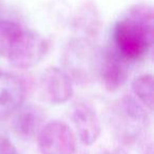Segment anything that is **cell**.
Here are the masks:
<instances>
[{
  "label": "cell",
  "mask_w": 154,
  "mask_h": 154,
  "mask_svg": "<svg viewBox=\"0 0 154 154\" xmlns=\"http://www.w3.org/2000/svg\"><path fill=\"white\" fill-rule=\"evenodd\" d=\"M101 51L84 39H73L68 43L62 56V63L71 80L84 83L98 75Z\"/></svg>",
  "instance_id": "7a4b0ae2"
},
{
  "label": "cell",
  "mask_w": 154,
  "mask_h": 154,
  "mask_svg": "<svg viewBox=\"0 0 154 154\" xmlns=\"http://www.w3.org/2000/svg\"><path fill=\"white\" fill-rule=\"evenodd\" d=\"M129 64L118 55L113 46L101 51L98 75L106 89L115 91L126 83L129 77Z\"/></svg>",
  "instance_id": "8992f818"
},
{
  "label": "cell",
  "mask_w": 154,
  "mask_h": 154,
  "mask_svg": "<svg viewBox=\"0 0 154 154\" xmlns=\"http://www.w3.org/2000/svg\"><path fill=\"white\" fill-rule=\"evenodd\" d=\"M153 44V12L146 4L130 8L127 16L116 22L113 45L123 59L132 63L144 59Z\"/></svg>",
  "instance_id": "6da1fadb"
},
{
  "label": "cell",
  "mask_w": 154,
  "mask_h": 154,
  "mask_svg": "<svg viewBox=\"0 0 154 154\" xmlns=\"http://www.w3.org/2000/svg\"><path fill=\"white\" fill-rule=\"evenodd\" d=\"M144 154H153V148H152V146H151V145L146 149V150H145Z\"/></svg>",
  "instance_id": "9a60e30c"
},
{
  "label": "cell",
  "mask_w": 154,
  "mask_h": 154,
  "mask_svg": "<svg viewBox=\"0 0 154 154\" xmlns=\"http://www.w3.org/2000/svg\"><path fill=\"white\" fill-rule=\"evenodd\" d=\"M101 154H128L127 151L121 147H116L113 149H109V150H105Z\"/></svg>",
  "instance_id": "5bb4252c"
},
{
  "label": "cell",
  "mask_w": 154,
  "mask_h": 154,
  "mask_svg": "<svg viewBox=\"0 0 154 154\" xmlns=\"http://www.w3.org/2000/svg\"><path fill=\"white\" fill-rule=\"evenodd\" d=\"M37 138L42 154H74L76 151V138L72 129L59 121L44 124Z\"/></svg>",
  "instance_id": "277c9868"
},
{
  "label": "cell",
  "mask_w": 154,
  "mask_h": 154,
  "mask_svg": "<svg viewBox=\"0 0 154 154\" xmlns=\"http://www.w3.org/2000/svg\"><path fill=\"white\" fill-rule=\"evenodd\" d=\"M25 87L18 77L0 68V121H4L23 105Z\"/></svg>",
  "instance_id": "ba28073f"
},
{
  "label": "cell",
  "mask_w": 154,
  "mask_h": 154,
  "mask_svg": "<svg viewBox=\"0 0 154 154\" xmlns=\"http://www.w3.org/2000/svg\"><path fill=\"white\" fill-rule=\"evenodd\" d=\"M72 121L79 140L86 146H92L100 135V122L94 108L88 103L78 102L73 106Z\"/></svg>",
  "instance_id": "30bf717a"
},
{
  "label": "cell",
  "mask_w": 154,
  "mask_h": 154,
  "mask_svg": "<svg viewBox=\"0 0 154 154\" xmlns=\"http://www.w3.org/2000/svg\"><path fill=\"white\" fill-rule=\"evenodd\" d=\"M0 19H2V18H0Z\"/></svg>",
  "instance_id": "2e32d148"
},
{
  "label": "cell",
  "mask_w": 154,
  "mask_h": 154,
  "mask_svg": "<svg viewBox=\"0 0 154 154\" xmlns=\"http://www.w3.org/2000/svg\"><path fill=\"white\" fill-rule=\"evenodd\" d=\"M49 51V42L38 32L23 29L6 56L14 67L27 69L37 65Z\"/></svg>",
  "instance_id": "3957f363"
},
{
  "label": "cell",
  "mask_w": 154,
  "mask_h": 154,
  "mask_svg": "<svg viewBox=\"0 0 154 154\" xmlns=\"http://www.w3.org/2000/svg\"><path fill=\"white\" fill-rule=\"evenodd\" d=\"M39 84L41 93L51 104H64L68 102L73 94L72 80L66 71L57 67L45 69L41 73Z\"/></svg>",
  "instance_id": "52a82bcc"
},
{
  "label": "cell",
  "mask_w": 154,
  "mask_h": 154,
  "mask_svg": "<svg viewBox=\"0 0 154 154\" xmlns=\"http://www.w3.org/2000/svg\"><path fill=\"white\" fill-rule=\"evenodd\" d=\"M44 112L39 106L22 105L13 114V131L21 140H32L37 137L44 126Z\"/></svg>",
  "instance_id": "9c48e42d"
},
{
  "label": "cell",
  "mask_w": 154,
  "mask_h": 154,
  "mask_svg": "<svg viewBox=\"0 0 154 154\" xmlns=\"http://www.w3.org/2000/svg\"><path fill=\"white\" fill-rule=\"evenodd\" d=\"M132 89L139 101L149 110L153 109V77L152 75H142L135 78L132 83Z\"/></svg>",
  "instance_id": "7c38bea8"
},
{
  "label": "cell",
  "mask_w": 154,
  "mask_h": 154,
  "mask_svg": "<svg viewBox=\"0 0 154 154\" xmlns=\"http://www.w3.org/2000/svg\"><path fill=\"white\" fill-rule=\"evenodd\" d=\"M23 29L18 22L8 19H0V57L6 58L11 46Z\"/></svg>",
  "instance_id": "8fae6325"
},
{
  "label": "cell",
  "mask_w": 154,
  "mask_h": 154,
  "mask_svg": "<svg viewBox=\"0 0 154 154\" xmlns=\"http://www.w3.org/2000/svg\"><path fill=\"white\" fill-rule=\"evenodd\" d=\"M117 111L120 119V136L127 142L137 140L148 127L149 116L146 109L135 97L125 95L119 102Z\"/></svg>",
  "instance_id": "5b68a950"
},
{
  "label": "cell",
  "mask_w": 154,
  "mask_h": 154,
  "mask_svg": "<svg viewBox=\"0 0 154 154\" xmlns=\"http://www.w3.org/2000/svg\"><path fill=\"white\" fill-rule=\"evenodd\" d=\"M0 154H19L16 147L6 136H0Z\"/></svg>",
  "instance_id": "4fadbf2b"
}]
</instances>
